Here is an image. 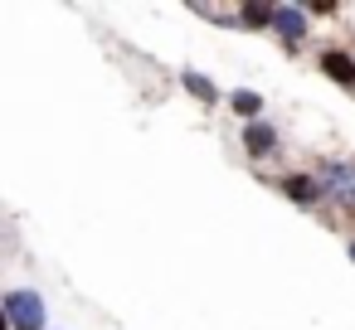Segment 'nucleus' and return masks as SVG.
<instances>
[{
    "instance_id": "obj_1",
    "label": "nucleus",
    "mask_w": 355,
    "mask_h": 330,
    "mask_svg": "<svg viewBox=\"0 0 355 330\" xmlns=\"http://www.w3.org/2000/svg\"><path fill=\"white\" fill-rule=\"evenodd\" d=\"M6 315H10L15 330H40V320H44V301H40L35 291H10V296H6Z\"/></svg>"
},
{
    "instance_id": "obj_2",
    "label": "nucleus",
    "mask_w": 355,
    "mask_h": 330,
    "mask_svg": "<svg viewBox=\"0 0 355 330\" xmlns=\"http://www.w3.org/2000/svg\"><path fill=\"white\" fill-rule=\"evenodd\" d=\"M272 25H277L287 39H302V35H306V20H302V10H292V6H277V10H272Z\"/></svg>"
},
{
    "instance_id": "obj_3",
    "label": "nucleus",
    "mask_w": 355,
    "mask_h": 330,
    "mask_svg": "<svg viewBox=\"0 0 355 330\" xmlns=\"http://www.w3.org/2000/svg\"><path fill=\"white\" fill-rule=\"evenodd\" d=\"M321 68H326L336 83H355V64H350L345 54H326V59H321Z\"/></svg>"
},
{
    "instance_id": "obj_4",
    "label": "nucleus",
    "mask_w": 355,
    "mask_h": 330,
    "mask_svg": "<svg viewBox=\"0 0 355 330\" xmlns=\"http://www.w3.org/2000/svg\"><path fill=\"white\" fill-rule=\"evenodd\" d=\"M248 151H253V156H268V151H272V127L253 122V127H248Z\"/></svg>"
},
{
    "instance_id": "obj_5",
    "label": "nucleus",
    "mask_w": 355,
    "mask_h": 330,
    "mask_svg": "<svg viewBox=\"0 0 355 330\" xmlns=\"http://www.w3.org/2000/svg\"><path fill=\"white\" fill-rule=\"evenodd\" d=\"M287 190H292V199H302V204H306V199H316V185H311V180H292Z\"/></svg>"
},
{
    "instance_id": "obj_6",
    "label": "nucleus",
    "mask_w": 355,
    "mask_h": 330,
    "mask_svg": "<svg viewBox=\"0 0 355 330\" xmlns=\"http://www.w3.org/2000/svg\"><path fill=\"white\" fill-rule=\"evenodd\" d=\"M243 20H248V25H268L272 10H263V6H243Z\"/></svg>"
},
{
    "instance_id": "obj_7",
    "label": "nucleus",
    "mask_w": 355,
    "mask_h": 330,
    "mask_svg": "<svg viewBox=\"0 0 355 330\" xmlns=\"http://www.w3.org/2000/svg\"><path fill=\"white\" fill-rule=\"evenodd\" d=\"M185 83H190V93H195V98H205V102H209V98H214V88H209V83H205V78H195V73H190V78H185Z\"/></svg>"
},
{
    "instance_id": "obj_8",
    "label": "nucleus",
    "mask_w": 355,
    "mask_h": 330,
    "mask_svg": "<svg viewBox=\"0 0 355 330\" xmlns=\"http://www.w3.org/2000/svg\"><path fill=\"white\" fill-rule=\"evenodd\" d=\"M234 107H239V112H258V98H253V93H239Z\"/></svg>"
},
{
    "instance_id": "obj_9",
    "label": "nucleus",
    "mask_w": 355,
    "mask_h": 330,
    "mask_svg": "<svg viewBox=\"0 0 355 330\" xmlns=\"http://www.w3.org/2000/svg\"><path fill=\"white\" fill-rule=\"evenodd\" d=\"M350 253H355V248H350Z\"/></svg>"
}]
</instances>
